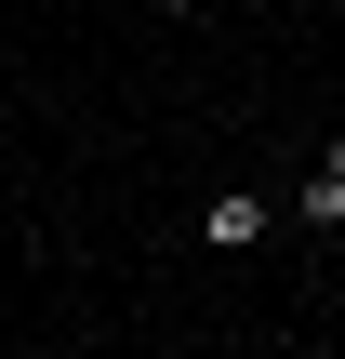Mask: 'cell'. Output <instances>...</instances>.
<instances>
[{
    "mask_svg": "<svg viewBox=\"0 0 345 359\" xmlns=\"http://www.w3.org/2000/svg\"><path fill=\"white\" fill-rule=\"evenodd\" d=\"M266 226H279V200H253V187H226V200H199V240H213V253H253Z\"/></svg>",
    "mask_w": 345,
    "mask_h": 359,
    "instance_id": "obj_1",
    "label": "cell"
},
{
    "mask_svg": "<svg viewBox=\"0 0 345 359\" xmlns=\"http://www.w3.org/2000/svg\"><path fill=\"white\" fill-rule=\"evenodd\" d=\"M293 213H306V226H345V133L306 160V200H293Z\"/></svg>",
    "mask_w": 345,
    "mask_h": 359,
    "instance_id": "obj_2",
    "label": "cell"
},
{
    "mask_svg": "<svg viewBox=\"0 0 345 359\" xmlns=\"http://www.w3.org/2000/svg\"><path fill=\"white\" fill-rule=\"evenodd\" d=\"M146 13H199V0H146Z\"/></svg>",
    "mask_w": 345,
    "mask_h": 359,
    "instance_id": "obj_3",
    "label": "cell"
}]
</instances>
